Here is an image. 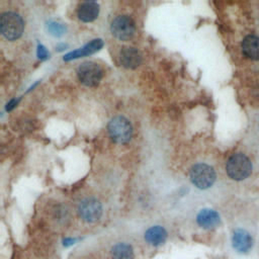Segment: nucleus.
<instances>
[{
	"label": "nucleus",
	"mask_w": 259,
	"mask_h": 259,
	"mask_svg": "<svg viewBox=\"0 0 259 259\" xmlns=\"http://www.w3.org/2000/svg\"><path fill=\"white\" fill-rule=\"evenodd\" d=\"M142 54L134 47H123L119 52V62L126 69L138 68L142 64Z\"/></svg>",
	"instance_id": "8"
},
{
	"label": "nucleus",
	"mask_w": 259,
	"mask_h": 259,
	"mask_svg": "<svg viewBox=\"0 0 259 259\" xmlns=\"http://www.w3.org/2000/svg\"><path fill=\"white\" fill-rule=\"evenodd\" d=\"M77 76L79 81L85 86L95 87L100 83L103 77V70L97 63L88 61L78 67Z\"/></svg>",
	"instance_id": "5"
},
{
	"label": "nucleus",
	"mask_w": 259,
	"mask_h": 259,
	"mask_svg": "<svg viewBox=\"0 0 259 259\" xmlns=\"http://www.w3.org/2000/svg\"><path fill=\"white\" fill-rule=\"evenodd\" d=\"M0 27L2 34L6 39L15 40L21 36L24 23L19 14L8 11L2 13Z\"/></svg>",
	"instance_id": "2"
},
{
	"label": "nucleus",
	"mask_w": 259,
	"mask_h": 259,
	"mask_svg": "<svg viewBox=\"0 0 259 259\" xmlns=\"http://www.w3.org/2000/svg\"><path fill=\"white\" fill-rule=\"evenodd\" d=\"M243 54L251 60H259V37L254 34L247 35L242 41Z\"/></svg>",
	"instance_id": "13"
},
{
	"label": "nucleus",
	"mask_w": 259,
	"mask_h": 259,
	"mask_svg": "<svg viewBox=\"0 0 259 259\" xmlns=\"http://www.w3.org/2000/svg\"><path fill=\"white\" fill-rule=\"evenodd\" d=\"M167 239V231L161 226H154L145 233V240L153 246L162 245Z\"/></svg>",
	"instance_id": "14"
},
{
	"label": "nucleus",
	"mask_w": 259,
	"mask_h": 259,
	"mask_svg": "<svg viewBox=\"0 0 259 259\" xmlns=\"http://www.w3.org/2000/svg\"><path fill=\"white\" fill-rule=\"evenodd\" d=\"M110 139L117 144H125L132 139L133 127L131 122L123 116L113 117L107 125Z\"/></svg>",
	"instance_id": "3"
},
{
	"label": "nucleus",
	"mask_w": 259,
	"mask_h": 259,
	"mask_svg": "<svg viewBox=\"0 0 259 259\" xmlns=\"http://www.w3.org/2000/svg\"><path fill=\"white\" fill-rule=\"evenodd\" d=\"M196 222L201 228L210 230L217 228L220 225L221 219L220 214L215 210L210 208H203L197 213Z\"/></svg>",
	"instance_id": "11"
},
{
	"label": "nucleus",
	"mask_w": 259,
	"mask_h": 259,
	"mask_svg": "<svg viewBox=\"0 0 259 259\" xmlns=\"http://www.w3.org/2000/svg\"><path fill=\"white\" fill-rule=\"evenodd\" d=\"M17 100L16 99H12V100H10L8 103H7V105H6V110L7 111H9V110H11L12 108H14L15 107V105L17 104Z\"/></svg>",
	"instance_id": "18"
},
{
	"label": "nucleus",
	"mask_w": 259,
	"mask_h": 259,
	"mask_svg": "<svg viewBox=\"0 0 259 259\" xmlns=\"http://www.w3.org/2000/svg\"><path fill=\"white\" fill-rule=\"evenodd\" d=\"M226 170L230 178L240 181L250 176L252 172V163L250 159L242 154H233L227 161Z\"/></svg>",
	"instance_id": "1"
},
{
	"label": "nucleus",
	"mask_w": 259,
	"mask_h": 259,
	"mask_svg": "<svg viewBox=\"0 0 259 259\" xmlns=\"http://www.w3.org/2000/svg\"><path fill=\"white\" fill-rule=\"evenodd\" d=\"M110 30L117 39L125 41L134 36L136 24L128 15H118L111 21Z\"/></svg>",
	"instance_id": "6"
},
{
	"label": "nucleus",
	"mask_w": 259,
	"mask_h": 259,
	"mask_svg": "<svg viewBox=\"0 0 259 259\" xmlns=\"http://www.w3.org/2000/svg\"><path fill=\"white\" fill-rule=\"evenodd\" d=\"M99 14V5L94 1L82 2L77 9L78 18L83 22L94 21Z\"/></svg>",
	"instance_id": "10"
},
{
	"label": "nucleus",
	"mask_w": 259,
	"mask_h": 259,
	"mask_svg": "<svg viewBox=\"0 0 259 259\" xmlns=\"http://www.w3.org/2000/svg\"><path fill=\"white\" fill-rule=\"evenodd\" d=\"M102 47H103V41L101 38L92 39L90 42L86 44L82 48H79L78 50H75V51L70 52L67 55H65L64 61H72V60H76V59H79V58H82L85 56L92 55V54L96 53L97 51H99Z\"/></svg>",
	"instance_id": "9"
},
{
	"label": "nucleus",
	"mask_w": 259,
	"mask_h": 259,
	"mask_svg": "<svg viewBox=\"0 0 259 259\" xmlns=\"http://www.w3.org/2000/svg\"><path fill=\"white\" fill-rule=\"evenodd\" d=\"M47 30L53 36L61 37L66 33L67 27H66L65 24H63L61 22H58V21H55V20H50L47 23Z\"/></svg>",
	"instance_id": "16"
},
{
	"label": "nucleus",
	"mask_w": 259,
	"mask_h": 259,
	"mask_svg": "<svg viewBox=\"0 0 259 259\" xmlns=\"http://www.w3.org/2000/svg\"><path fill=\"white\" fill-rule=\"evenodd\" d=\"M66 48H67V45H65V44H60V45H58V46L56 47V50L59 51V52H62V51L66 50Z\"/></svg>",
	"instance_id": "19"
},
{
	"label": "nucleus",
	"mask_w": 259,
	"mask_h": 259,
	"mask_svg": "<svg viewBox=\"0 0 259 259\" xmlns=\"http://www.w3.org/2000/svg\"><path fill=\"white\" fill-rule=\"evenodd\" d=\"M215 177L214 169L205 163H197L190 169V180L199 189L210 187L214 183Z\"/></svg>",
	"instance_id": "4"
},
{
	"label": "nucleus",
	"mask_w": 259,
	"mask_h": 259,
	"mask_svg": "<svg viewBox=\"0 0 259 259\" xmlns=\"http://www.w3.org/2000/svg\"><path fill=\"white\" fill-rule=\"evenodd\" d=\"M232 243H233V247L238 252L247 253L253 245V240L251 235L247 231L243 229H238L233 234Z\"/></svg>",
	"instance_id": "12"
},
{
	"label": "nucleus",
	"mask_w": 259,
	"mask_h": 259,
	"mask_svg": "<svg viewBox=\"0 0 259 259\" xmlns=\"http://www.w3.org/2000/svg\"><path fill=\"white\" fill-rule=\"evenodd\" d=\"M78 214L86 223H94L102 214V205L95 198H85L78 205Z\"/></svg>",
	"instance_id": "7"
},
{
	"label": "nucleus",
	"mask_w": 259,
	"mask_h": 259,
	"mask_svg": "<svg viewBox=\"0 0 259 259\" xmlns=\"http://www.w3.org/2000/svg\"><path fill=\"white\" fill-rule=\"evenodd\" d=\"M36 55H37V58L39 60H47L50 56L48 50L46 49L45 46L42 45H38L37 46V49H36Z\"/></svg>",
	"instance_id": "17"
},
{
	"label": "nucleus",
	"mask_w": 259,
	"mask_h": 259,
	"mask_svg": "<svg viewBox=\"0 0 259 259\" xmlns=\"http://www.w3.org/2000/svg\"><path fill=\"white\" fill-rule=\"evenodd\" d=\"M111 255L113 259H133L134 250L132 246L126 243H118L112 247Z\"/></svg>",
	"instance_id": "15"
}]
</instances>
